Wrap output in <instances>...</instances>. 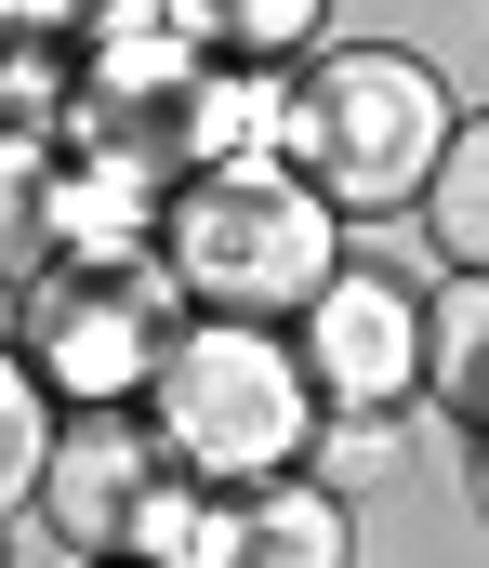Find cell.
Segmentation results:
<instances>
[{"label":"cell","mask_w":489,"mask_h":568,"mask_svg":"<svg viewBox=\"0 0 489 568\" xmlns=\"http://www.w3.org/2000/svg\"><path fill=\"white\" fill-rule=\"evenodd\" d=\"M450 120H463V93L424 53H397V40H318V53H292L278 159L318 185L344 225H384V212H410V185L450 145Z\"/></svg>","instance_id":"2"},{"label":"cell","mask_w":489,"mask_h":568,"mask_svg":"<svg viewBox=\"0 0 489 568\" xmlns=\"http://www.w3.org/2000/svg\"><path fill=\"white\" fill-rule=\"evenodd\" d=\"M410 212H424L437 265H489V120H450V145L410 185Z\"/></svg>","instance_id":"11"},{"label":"cell","mask_w":489,"mask_h":568,"mask_svg":"<svg viewBox=\"0 0 489 568\" xmlns=\"http://www.w3.org/2000/svg\"><path fill=\"white\" fill-rule=\"evenodd\" d=\"M172 13L225 67H292V53H318V27H330V0H172Z\"/></svg>","instance_id":"12"},{"label":"cell","mask_w":489,"mask_h":568,"mask_svg":"<svg viewBox=\"0 0 489 568\" xmlns=\"http://www.w3.org/2000/svg\"><path fill=\"white\" fill-rule=\"evenodd\" d=\"M410 410H489V265H437L424 291V344H410Z\"/></svg>","instance_id":"9"},{"label":"cell","mask_w":489,"mask_h":568,"mask_svg":"<svg viewBox=\"0 0 489 568\" xmlns=\"http://www.w3.org/2000/svg\"><path fill=\"white\" fill-rule=\"evenodd\" d=\"M172 568H357V503L318 489L305 463L292 476H252V489H198Z\"/></svg>","instance_id":"8"},{"label":"cell","mask_w":489,"mask_h":568,"mask_svg":"<svg viewBox=\"0 0 489 568\" xmlns=\"http://www.w3.org/2000/svg\"><path fill=\"white\" fill-rule=\"evenodd\" d=\"M146 252H160V278H172L185 317H265L278 331L344 265V212L292 159H198V172L160 185V239Z\"/></svg>","instance_id":"1"},{"label":"cell","mask_w":489,"mask_h":568,"mask_svg":"<svg viewBox=\"0 0 489 568\" xmlns=\"http://www.w3.org/2000/svg\"><path fill=\"white\" fill-rule=\"evenodd\" d=\"M27 516L67 542V568H106V556L172 568V556H185V516H198V489L160 463L146 410H53V449H40V489H27Z\"/></svg>","instance_id":"5"},{"label":"cell","mask_w":489,"mask_h":568,"mask_svg":"<svg viewBox=\"0 0 489 568\" xmlns=\"http://www.w3.org/2000/svg\"><path fill=\"white\" fill-rule=\"evenodd\" d=\"M292 357H305V384H318V410H410V344H424V291L384 278L370 252H344L292 317Z\"/></svg>","instance_id":"7"},{"label":"cell","mask_w":489,"mask_h":568,"mask_svg":"<svg viewBox=\"0 0 489 568\" xmlns=\"http://www.w3.org/2000/svg\"><path fill=\"white\" fill-rule=\"evenodd\" d=\"M397 463H410V410H318V424H305V476L344 489V503L384 489Z\"/></svg>","instance_id":"13"},{"label":"cell","mask_w":489,"mask_h":568,"mask_svg":"<svg viewBox=\"0 0 489 568\" xmlns=\"http://www.w3.org/2000/svg\"><path fill=\"white\" fill-rule=\"evenodd\" d=\"M106 568H146V556H106Z\"/></svg>","instance_id":"15"},{"label":"cell","mask_w":489,"mask_h":568,"mask_svg":"<svg viewBox=\"0 0 489 568\" xmlns=\"http://www.w3.org/2000/svg\"><path fill=\"white\" fill-rule=\"evenodd\" d=\"M53 67H67L53 133L133 145V159H160V172H172V106H185V80H198L212 53L185 40V13H172V0H80V13H67V40H53Z\"/></svg>","instance_id":"6"},{"label":"cell","mask_w":489,"mask_h":568,"mask_svg":"<svg viewBox=\"0 0 489 568\" xmlns=\"http://www.w3.org/2000/svg\"><path fill=\"white\" fill-rule=\"evenodd\" d=\"M40 449H53V397H40V371L13 357V331H0V542L27 529V489H40Z\"/></svg>","instance_id":"14"},{"label":"cell","mask_w":489,"mask_h":568,"mask_svg":"<svg viewBox=\"0 0 489 568\" xmlns=\"http://www.w3.org/2000/svg\"><path fill=\"white\" fill-rule=\"evenodd\" d=\"M278 106H292V67H198L185 106H172V172L198 159H278Z\"/></svg>","instance_id":"10"},{"label":"cell","mask_w":489,"mask_h":568,"mask_svg":"<svg viewBox=\"0 0 489 568\" xmlns=\"http://www.w3.org/2000/svg\"><path fill=\"white\" fill-rule=\"evenodd\" d=\"M0 53H13V40H0Z\"/></svg>","instance_id":"16"},{"label":"cell","mask_w":489,"mask_h":568,"mask_svg":"<svg viewBox=\"0 0 489 568\" xmlns=\"http://www.w3.org/2000/svg\"><path fill=\"white\" fill-rule=\"evenodd\" d=\"M133 410H146V436H160V463L185 489H252V476L305 463L318 384H305L292 331H265V317H172V344L133 384Z\"/></svg>","instance_id":"3"},{"label":"cell","mask_w":489,"mask_h":568,"mask_svg":"<svg viewBox=\"0 0 489 568\" xmlns=\"http://www.w3.org/2000/svg\"><path fill=\"white\" fill-rule=\"evenodd\" d=\"M172 278L160 252H40L27 278H13V357L40 371V397L53 410H133V384L160 371L172 344Z\"/></svg>","instance_id":"4"}]
</instances>
